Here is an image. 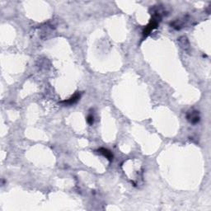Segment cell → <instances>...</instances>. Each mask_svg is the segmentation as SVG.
Masks as SVG:
<instances>
[{"instance_id":"1","label":"cell","mask_w":211,"mask_h":211,"mask_svg":"<svg viewBox=\"0 0 211 211\" xmlns=\"http://www.w3.org/2000/svg\"><path fill=\"white\" fill-rule=\"evenodd\" d=\"M187 120L192 124H196L200 121V114L197 111H192L187 114Z\"/></svg>"},{"instance_id":"2","label":"cell","mask_w":211,"mask_h":211,"mask_svg":"<svg viewBox=\"0 0 211 211\" xmlns=\"http://www.w3.org/2000/svg\"><path fill=\"white\" fill-rule=\"evenodd\" d=\"M80 97H81V93H76L74 96H72L69 99L66 100V101H63L62 103H64L65 105H73L74 103H76L79 100Z\"/></svg>"},{"instance_id":"3","label":"cell","mask_w":211,"mask_h":211,"mask_svg":"<svg viewBox=\"0 0 211 211\" xmlns=\"http://www.w3.org/2000/svg\"><path fill=\"white\" fill-rule=\"evenodd\" d=\"M98 153L99 154H102V155H103L104 157H106V158H107L108 160H110V161H111V160L113 159L112 153H111V151L108 150V149H106V148H99Z\"/></svg>"},{"instance_id":"4","label":"cell","mask_w":211,"mask_h":211,"mask_svg":"<svg viewBox=\"0 0 211 211\" xmlns=\"http://www.w3.org/2000/svg\"><path fill=\"white\" fill-rule=\"evenodd\" d=\"M87 121H88V123L89 124V125H93L94 122V117L93 115H88V118H87Z\"/></svg>"}]
</instances>
